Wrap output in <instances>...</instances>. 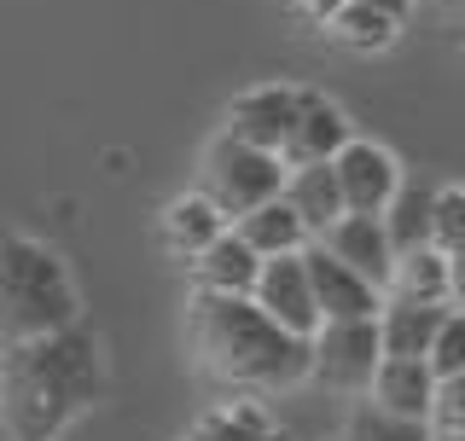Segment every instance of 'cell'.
Returning <instances> with one entry per match:
<instances>
[{
    "instance_id": "obj_17",
    "label": "cell",
    "mask_w": 465,
    "mask_h": 441,
    "mask_svg": "<svg viewBox=\"0 0 465 441\" xmlns=\"http://www.w3.org/2000/svg\"><path fill=\"white\" fill-rule=\"evenodd\" d=\"M174 441H280V430L268 424L262 401H251V395H232V401L210 407L203 418H193Z\"/></svg>"
},
{
    "instance_id": "obj_4",
    "label": "cell",
    "mask_w": 465,
    "mask_h": 441,
    "mask_svg": "<svg viewBox=\"0 0 465 441\" xmlns=\"http://www.w3.org/2000/svg\"><path fill=\"white\" fill-rule=\"evenodd\" d=\"M285 181V163L273 152H262V145H244L232 140L227 128L203 145V163H198V192L215 203L227 220H239L244 210H256V203H268L280 192Z\"/></svg>"
},
{
    "instance_id": "obj_7",
    "label": "cell",
    "mask_w": 465,
    "mask_h": 441,
    "mask_svg": "<svg viewBox=\"0 0 465 441\" xmlns=\"http://www.w3.org/2000/svg\"><path fill=\"white\" fill-rule=\"evenodd\" d=\"M331 174H338V198H343L349 215H378L390 203V192H396V181H401V163H396V152L349 134L343 152L331 157Z\"/></svg>"
},
{
    "instance_id": "obj_18",
    "label": "cell",
    "mask_w": 465,
    "mask_h": 441,
    "mask_svg": "<svg viewBox=\"0 0 465 441\" xmlns=\"http://www.w3.org/2000/svg\"><path fill=\"white\" fill-rule=\"evenodd\" d=\"M227 227L239 232L256 256H285V250H302V244H309V227L291 215V203L280 192H273L268 203H256V210H244L239 220H227Z\"/></svg>"
},
{
    "instance_id": "obj_21",
    "label": "cell",
    "mask_w": 465,
    "mask_h": 441,
    "mask_svg": "<svg viewBox=\"0 0 465 441\" xmlns=\"http://www.w3.org/2000/svg\"><path fill=\"white\" fill-rule=\"evenodd\" d=\"M326 29L343 41L349 53H384L390 41H396L401 18H390V12H378V6H361V0H343V6L331 12Z\"/></svg>"
},
{
    "instance_id": "obj_5",
    "label": "cell",
    "mask_w": 465,
    "mask_h": 441,
    "mask_svg": "<svg viewBox=\"0 0 465 441\" xmlns=\"http://www.w3.org/2000/svg\"><path fill=\"white\" fill-rule=\"evenodd\" d=\"M384 360L372 319H320L309 337V377L338 395H367L372 366Z\"/></svg>"
},
{
    "instance_id": "obj_25",
    "label": "cell",
    "mask_w": 465,
    "mask_h": 441,
    "mask_svg": "<svg viewBox=\"0 0 465 441\" xmlns=\"http://www.w3.org/2000/svg\"><path fill=\"white\" fill-rule=\"evenodd\" d=\"M425 424H430V430H465V366L448 372V377H436Z\"/></svg>"
},
{
    "instance_id": "obj_30",
    "label": "cell",
    "mask_w": 465,
    "mask_h": 441,
    "mask_svg": "<svg viewBox=\"0 0 465 441\" xmlns=\"http://www.w3.org/2000/svg\"><path fill=\"white\" fill-rule=\"evenodd\" d=\"M0 441H6V430H0Z\"/></svg>"
},
{
    "instance_id": "obj_9",
    "label": "cell",
    "mask_w": 465,
    "mask_h": 441,
    "mask_svg": "<svg viewBox=\"0 0 465 441\" xmlns=\"http://www.w3.org/2000/svg\"><path fill=\"white\" fill-rule=\"evenodd\" d=\"M297 99H302V87H285V82L244 87V93L227 105V134L244 140V145H262V152L280 157L291 122H297Z\"/></svg>"
},
{
    "instance_id": "obj_12",
    "label": "cell",
    "mask_w": 465,
    "mask_h": 441,
    "mask_svg": "<svg viewBox=\"0 0 465 441\" xmlns=\"http://www.w3.org/2000/svg\"><path fill=\"white\" fill-rule=\"evenodd\" d=\"M186 268H193V290H227V297H251L262 256H256V250L244 244L232 227H222L193 261H186Z\"/></svg>"
},
{
    "instance_id": "obj_20",
    "label": "cell",
    "mask_w": 465,
    "mask_h": 441,
    "mask_svg": "<svg viewBox=\"0 0 465 441\" xmlns=\"http://www.w3.org/2000/svg\"><path fill=\"white\" fill-rule=\"evenodd\" d=\"M430 192L436 186H419V181H396V192H390V203L378 210V220H384L390 232V250H419L430 244Z\"/></svg>"
},
{
    "instance_id": "obj_6",
    "label": "cell",
    "mask_w": 465,
    "mask_h": 441,
    "mask_svg": "<svg viewBox=\"0 0 465 441\" xmlns=\"http://www.w3.org/2000/svg\"><path fill=\"white\" fill-rule=\"evenodd\" d=\"M251 302L273 319V326H285V331H297V337H314L320 308H314V290H309L302 250H285V256H262L256 285H251Z\"/></svg>"
},
{
    "instance_id": "obj_8",
    "label": "cell",
    "mask_w": 465,
    "mask_h": 441,
    "mask_svg": "<svg viewBox=\"0 0 465 441\" xmlns=\"http://www.w3.org/2000/svg\"><path fill=\"white\" fill-rule=\"evenodd\" d=\"M302 268H309V290H314V308L320 319H372L384 290L372 279H361L349 261H338L326 244H302Z\"/></svg>"
},
{
    "instance_id": "obj_22",
    "label": "cell",
    "mask_w": 465,
    "mask_h": 441,
    "mask_svg": "<svg viewBox=\"0 0 465 441\" xmlns=\"http://www.w3.org/2000/svg\"><path fill=\"white\" fill-rule=\"evenodd\" d=\"M343 441H430V424L425 418H401V413H384V407L361 401L343 424Z\"/></svg>"
},
{
    "instance_id": "obj_29",
    "label": "cell",
    "mask_w": 465,
    "mask_h": 441,
    "mask_svg": "<svg viewBox=\"0 0 465 441\" xmlns=\"http://www.w3.org/2000/svg\"><path fill=\"white\" fill-rule=\"evenodd\" d=\"M430 441H465V430H430Z\"/></svg>"
},
{
    "instance_id": "obj_14",
    "label": "cell",
    "mask_w": 465,
    "mask_h": 441,
    "mask_svg": "<svg viewBox=\"0 0 465 441\" xmlns=\"http://www.w3.org/2000/svg\"><path fill=\"white\" fill-rule=\"evenodd\" d=\"M442 314H448V302H401V297H384V302H378V314H372L378 348H384V355H419V360H425V348H430L436 326H442Z\"/></svg>"
},
{
    "instance_id": "obj_13",
    "label": "cell",
    "mask_w": 465,
    "mask_h": 441,
    "mask_svg": "<svg viewBox=\"0 0 465 441\" xmlns=\"http://www.w3.org/2000/svg\"><path fill=\"white\" fill-rule=\"evenodd\" d=\"M430 366L419 355H384L372 366V384H367V401L384 407V413H401V418H425L430 413Z\"/></svg>"
},
{
    "instance_id": "obj_26",
    "label": "cell",
    "mask_w": 465,
    "mask_h": 441,
    "mask_svg": "<svg viewBox=\"0 0 465 441\" xmlns=\"http://www.w3.org/2000/svg\"><path fill=\"white\" fill-rule=\"evenodd\" d=\"M442 256H448V308H465V244L442 250Z\"/></svg>"
},
{
    "instance_id": "obj_1",
    "label": "cell",
    "mask_w": 465,
    "mask_h": 441,
    "mask_svg": "<svg viewBox=\"0 0 465 441\" xmlns=\"http://www.w3.org/2000/svg\"><path fill=\"white\" fill-rule=\"evenodd\" d=\"M105 395V355L82 326L0 343V430L6 441H58Z\"/></svg>"
},
{
    "instance_id": "obj_10",
    "label": "cell",
    "mask_w": 465,
    "mask_h": 441,
    "mask_svg": "<svg viewBox=\"0 0 465 441\" xmlns=\"http://www.w3.org/2000/svg\"><path fill=\"white\" fill-rule=\"evenodd\" d=\"M314 244H326L338 261H349L361 279H372L378 290H384V279H390V261H396V250H390V232H384V220L378 215H338L331 227H320L314 232Z\"/></svg>"
},
{
    "instance_id": "obj_16",
    "label": "cell",
    "mask_w": 465,
    "mask_h": 441,
    "mask_svg": "<svg viewBox=\"0 0 465 441\" xmlns=\"http://www.w3.org/2000/svg\"><path fill=\"white\" fill-rule=\"evenodd\" d=\"M222 227H227V215L215 210L210 198H203V192H186V198H174L169 210L157 215V244H163L174 261H193Z\"/></svg>"
},
{
    "instance_id": "obj_11",
    "label": "cell",
    "mask_w": 465,
    "mask_h": 441,
    "mask_svg": "<svg viewBox=\"0 0 465 441\" xmlns=\"http://www.w3.org/2000/svg\"><path fill=\"white\" fill-rule=\"evenodd\" d=\"M343 140H349V116L331 105L326 93H309L302 87V99H297V122H291V134L280 145V163H326V157H338L343 152Z\"/></svg>"
},
{
    "instance_id": "obj_19",
    "label": "cell",
    "mask_w": 465,
    "mask_h": 441,
    "mask_svg": "<svg viewBox=\"0 0 465 441\" xmlns=\"http://www.w3.org/2000/svg\"><path fill=\"white\" fill-rule=\"evenodd\" d=\"M384 297H401V302H448V256L436 244L401 250V256L390 261Z\"/></svg>"
},
{
    "instance_id": "obj_24",
    "label": "cell",
    "mask_w": 465,
    "mask_h": 441,
    "mask_svg": "<svg viewBox=\"0 0 465 441\" xmlns=\"http://www.w3.org/2000/svg\"><path fill=\"white\" fill-rule=\"evenodd\" d=\"M425 366H430V377H448L465 366V308H448L442 314V326H436L430 348H425Z\"/></svg>"
},
{
    "instance_id": "obj_27",
    "label": "cell",
    "mask_w": 465,
    "mask_h": 441,
    "mask_svg": "<svg viewBox=\"0 0 465 441\" xmlns=\"http://www.w3.org/2000/svg\"><path fill=\"white\" fill-rule=\"evenodd\" d=\"M338 6H343V0H297V12L309 24H331V12H338Z\"/></svg>"
},
{
    "instance_id": "obj_28",
    "label": "cell",
    "mask_w": 465,
    "mask_h": 441,
    "mask_svg": "<svg viewBox=\"0 0 465 441\" xmlns=\"http://www.w3.org/2000/svg\"><path fill=\"white\" fill-rule=\"evenodd\" d=\"M361 6H378V12H390V18H407V6H413V0H361Z\"/></svg>"
},
{
    "instance_id": "obj_3",
    "label": "cell",
    "mask_w": 465,
    "mask_h": 441,
    "mask_svg": "<svg viewBox=\"0 0 465 441\" xmlns=\"http://www.w3.org/2000/svg\"><path fill=\"white\" fill-rule=\"evenodd\" d=\"M82 319V290L64 256L29 232H0V343L41 337Z\"/></svg>"
},
{
    "instance_id": "obj_2",
    "label": "cell",
    "mask_w": 465,
    "mask_h": 441,
    "mask_svg": "<svg viewBox=\"0 0 465 441\" xmlns=\"http://www.w3.org/2000/svg\"><path fill=\"white\" fill-rule=\"evenodd\" d=\"M186 355L203 384L227 395H280L309 377V337L273 326L251 297H227V290H193Z\"/></svg>"
},
{
    "instance_id": "obj_15",
    "label": "cell",
    "mask_w": 465,
    "mask_h": 441,
    "mask_svg": "<svg viewBox=\"0 0 465 441\" xmlns=\"http://www.w3.org/2000/svg\"><path fill=\"white\" fill-rule=\"evenodd\" d=\"M280 198L291 203V215L309 227V239L320 227H331V220L343 215V198H338V174H331V157L326 163H291L285 181H280Z\"/></svg>"
},
{
    "instance_id": "obj_23",
    "label": "cell",
    "mask_w": 465,
    "mask_h": 441,
    "mask_svg": "<svg viewBox=\"0 0 465 441\" xmlns=\"http://www.w3.org/2000/svg\"><path fill=\"white\" fill-rule=\"evenodd\" d=\"M430 244L436 250L465 244V186H436L430 192Z\"/></svg>"
}]
</instances>
